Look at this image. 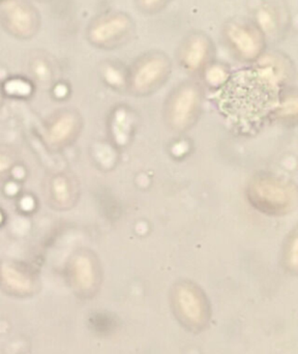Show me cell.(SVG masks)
I'll return each mask as SVG.
<instances>
[{"label": "cell", "instance_id": "cell-8", "mask_svg": "<svg viewBox=\"0 0 298 354\" xmlns=\"http://www.w3.org/2000/svg\"><path fill=\"white\" fill-rule=\"evenodd\" d=\"M0 282L4 288L17 295L32 292L37 286V278L30 268L10 260L0 263Z\"/></svg>", "mask_w": 298, "mask_h": 354}, {"label": "cell", "instance_id": "cell-7", "mask_svg": "<svg viewBox=\"0 0 298 354\" xmlns=\"http://www.w3.org/2000/svg\"><path fill=\"white\" fill-rule=\"evenodd\" d=\"M252 196L260 207L274 212L286 209L291 202L288 189L272 179L257 181L252 189Z\"/></svg>", "mask_w": 298, "mask_h": 354}, {"label": "cell", "instance_id": "cell-17", "mask_svg": "<svg viewBox=\"0 0 298 354\" xmlns=\"http://www.w3.org/2000/svg\"><path fill=\"white\" fill-rule=\"evenodd\" d=\"M1 103H2V93H1V91H0V105H1Z\"/></svg>", "mask_w": 298, "mask_h": 354}, {"label": "cell", "instance_id": "cell-16", "mask_svg": "<svg viewBox=\"0 0 298 354\" xmlns=\"http://www.w3.org/2000/svg\"><path fill=\"white\" fill-rule=\"evenodd\" d=\"M208 78L212 82H220V81L224 80L225 71L220 66H214V68H210Z\"/></svg>", "mask_w": 298, "mask_h": 354}, {"label": "cell", "instance_id": "cell-2", "mask_svg": "<svg viewBox=\"0 0 298 354\" xmlns=\"http://www.w3.org/2000/svg\"><path fill=\"white\" fill-rule=\"evenodd\" d=\"M250 20L261 31L266 39H277L286 32L289 12L283 0H253Z\"/></svg>", "mask_w": 298, "mask_h": 354}, {"label": "cell", "instance_id": "cell-11", "mask_svg": "<svg viewBox=\"0 0 298 354\" xmlns=\"http://www.w3.org/2000/svg\"><path fill=\"white\" fill-rule=\"evenodd\" d=\"M71 274L75 284L82 290H91L97 282L95 260L86 253H79L71 262Z\"/></svg>", "mask_w": 298, "mask_h": 354}, {"label": "cell", "instance_id": "cell-6", "mask_svg": "<svg viewBox=\"0 0 298 354\" xmlns=\"http://www.w3.org/2000/svg\"><path fill=\"white\" fill-rule=\"evenodd\" d=\"M80 120L71 111L60 112L50 118L44 128V140L52 149H59L76 137Z\"/></svg>", "mask_w": 298, "mask_h": 354}, {"label": "cell", "instance_id": "cell-9", "mask_svg": "<svg viewBox=\"0 0 298 354\" xmlns=\"http://www.w3.org/2000/svg\"><path fill=\"white\" fill-rule=\"evenodd\" d=\"M198 91L193 85L181 87L173 97L171 105V120L177 128H183L193 118L197 107Z\"/></svg>", "mask_w": 298, "mask_h": 354}, {"label": "cell", "instance_id": "cell-15", "mask_svg": "<svg viewBox=\"0 0 298 354\" xmlns=\"http://www.w3.org/2000/svg\"><path fill=\"white\" fill-rule=\"evenodd\" d=\"M170 0H136L139 10L147 14H153L162 10Z\"/></svg>", "mask_w": 298, "mask_h": 354}, {"label": "cell", "instance_id": "cell-4", "mask_svg": "<svg viewBox=\"0 0 298 354\" xmlns=\"http://www.w3.org/2000/svg\"><path fill=\"white\" fill-rule=\"evenodd\" d=\"M170 72V62L162 52L142 56L133 68L131 84L137 91H147L160 85Z\"/></svg>", "mask_w": 298, "mask_h": 354}, {"label": "cell", "instance_id": "cell-5", "mask_svg": "<svg viewBox=\"0 0 298 354\" xmlns=\"http://www.w3.org/2000/svg\"><path fill=\"white\" fill-rule=\"evenodd\" d=\"M214 54V43L203 32H192L183 39L179 48V62L185 70H201Z\"/></svg>", "mask_w": 298, "mask_h": 354}, {"label": "cell", "instance_id": "cell-10", "mask_svg": "<svg viewBox=\"0 0 298 354\" xmlns=\"http://www.w3.org/2000/svg\"><path fill=\"white\" fill-rule=\"evenodd\" d=\"M4 16L10 30L18 35H26L33 30L35 16L32 10L21 2L8 1L4 6Z\"/></svg>", "mask_w": 298, "mask_h": 354}, {"label": "cell", "instance_id": "cell-3", "mask_svg": "<svg viewBox=\"0 0 298 354\" xmlns=\"http://www.w3.org/2000/svg\"><path fill=\"white\" fill-rule=\"evenodd\" d=\"M134 32V21L124 12L102 17L91 25L89 37L93 45L114 47L130 39Z\"/></svg>", "mask_w": 298, "mask_h": 354}, {"label": "cell", "instance_id": "cell-12", "mask_svg": "<svg viewBox=\"0 0 298 354\" xmlns=\"http://www.w3.org/2000/svg\"><path fill=\"white\" fill-rule=\"evenodd\" d=\"M177 305L183 315L193 324H200L204 315L203 305L197 293L189 288L183 286L176 292Z\"/></svg>", "mask_w": 298, "mask_h": 354}, {"label": "cell", "instance_id": "cell-13", "mask_svg": "<svg viewBox=\"0 0 298 354\" xmlns=\"http://www.w3.org/2000/svg\"><path fill=\"white\" fill-rule=\"evenodd\" d=\"M50 202L57 208H66L72 203L73 185L64 174H56L48 183Z\"/></svg>", "mask_w": 298, "mask_h": 354}, {"label": "cell", "instance_id": "cell-1", "mask_svg": "<svg viewBox=\"0 0 298 354\" xmlns=\"http://www.w3.org/2000/svg\"><path fill=\"white\" fill-rule=\"evenodd\" d=\"M222 33L225 43L239 59L255 62L263 55L266 37L250 19H230Z\"/></svg>", "mask_w": 298, "mask_h": 354}, {"label": "cell", "instance_id": "cell-14", "mask_svg": "<svg viewBox=\"0 0 298 354\" xmlns=\"http://www.w3.org/2000/svg\"><path fill=\"white\" fill-rule=\"evenodd\" d=\"M19 153L10 145H0V180L6 178L16 168Z\"/></svg>", "mask_w": 298, "mask_h": 354}]
</instances>
